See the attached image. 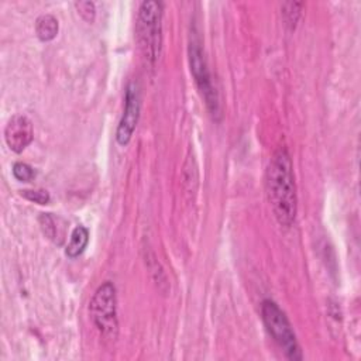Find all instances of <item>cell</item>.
I'll return each mask as SVG.
<instances>
[{"label": "cell", "mask_w": 361, "mask_h": 361, "mask_svg": "<svg viewBox=\"0 0 361 361\" xmlns=\"http://www.w3.org/2000/svg\"><path fill=\"white\" fill-rule=\"evenodd\" d=\"M75 7L78 10V13L80 14V17L87 21L92 23L94 20L96 16V8H94V3L92 1H76Z\"/></svg>", "instance_id": "4fadbf2b"}, {"label": "cell", "mask_w": 361, "mask_h": 361, "mask_svg": "<svg viewBox=\"0 0 361 361\" xmlns=\"http://www.w3.org/2000/svg\"><path fill=\"white\" fill-rule=\"evenodd\" d=\"M90 317L94 327L107 340H116L118 334L116 288L110 281L103 282L90 300Z\"/></svg>", "instance_id": "277c9868"}, {"label": "cell", "mask_w": 361, "mask_h": 361, "mask_svg": "<svg viewBox=\"0 0 361 361\" xmlns=\"http://www.w3.org/2000/svg\"><path fill=\"white\" fill-rule=\"evenodd\" d=\"M34 138V128L31 120L24 114L13 116L6 128H4V140L7 147L14 152L24 151Z\"/></svg>", "instance_id": "52a82bcc"}, {"label": "cell", "mask_w": 361, "mask_h": 361, "mask_svg": "<svg viewBox=\"0 0 361 361\" xmlns=\"http://www.w3.org/2000/svg\"><path fill=\"white\" fill-rule=\"evenodd\" d=\"M261 317L262 322L274 338V341L283 351L285 357L292 361H299L303 358L300 345L296 340L295 331L281 307L271 299L262 300L261 305Z\"/></svg>", "instance_id": "3957f363"}, {"label": "cell", "mask_w": 361, "mask_h": 361, "mask_svg": "<svg viewBox=\"0 0 361 361\" xmlns=\"http://www.w3.org/2000/svg\"><path fill=\"white\" fill-rule=\"evenodd\" d=\"M13 175L20 182H30L34 178V169L25 162H16L13 165Z\"/></svg>", "instance_id": "8fae6325"}, {"label": "cell", "mask_w": 361, "mask_h": 361, "mask_svg": "<svg viewBox=\"0 0 361 361\" xmlns=\"http://www.w3.org/2000/svg\"><path fill=\"white\" fill-rule=\"evenodd\" d=\"M302 3L299 1H288L282 4V16L285 20V24L289 27V30H293L296 27V23L300 17L302 11Z\"/></svg>", "instance_id": "30bf717a"}, {"label": "cell", "mask_w": 361, "mask_h": 361, "mask_svg": "<svg viewBox=\"0 0 361 361\" xmlns=\"http://www.w3.org/2000/svg\"><path fill=\"white\" fill-rule=\"evenodd\" d=\"M89 243V231L86 227L83 226H76L71 234V238H69V243L65 248V254L69 257V258H76L79 257L86 245Z\"/></svg>", "instance_id": "ba28073f"}, {"label": "cell", "mask_w": 361, "mask_h": 361, "mask_svg": "<svg viewBox=\"0 0 361 361\" xmlns=\"http://www.w3.org/2000/svg\"><path fill=\"white\" fill-rule=\"evenodd\" d=\"M58 20L52 14H42L35 21V32L41 41H51L58 34Z\"/></svg>", "instance_id": "9c48e42d"}, {"label": "cell", "mask_w": 361, "mask_h": 361, "mask_svg": "<svg viewBox=\"0 0 361 361\" xmlns=\"http://www.w3.org/2000/svg\"><path fill=\"white\" fill-rule=\"evenodd\" d=\"M265 188L278 223L285 227L292 226L296 217L298 197L292 158L285 147L278 148L271 157L265 173Z\"/></svg>", "instance_id": "6da1fadb"}, {"label": "cell", "mask_w": 361, "mask_h": 361, "mask_svg": "<svg viewBox=\"0 0 361 361\" xmlns=\"http://www.w3.org/2000/svg\"><path fill=\"white\" fill-rule=\"evenodd\" d=\"M39 223H41V227H42L44 234H45L49 240L56 241L58 230H56V226H55V219H54L49 213H42L41 217H39Z\"/></svg>", "instance_id": "7c38bea8"}, {"label": "cell", "mask_w": 361, "mask_h": 361, "mask_svg": "<svg viewBox=\"0 0 361 361\" xmlns=\"http://www.w3.org/2000/svg\"><path fill=\"white\" fill-rule=\"evenodd\" d=\"M188 52H189V65H190V73L193 76V80L200 92L202 97L204 99L209 113L212 114V117L214 120H219L220 114H221L219 94L216 92V87L213 86L210 71L207 68V62H206L204 52L202 48V42L196 37V34L190 35Z\"/></svg>", "instance_id": "5b68a950"}, {"label": "cell", "mask_w": 361, "mask_h": 361, "mask_svg": "<svg viewBox=\"0 0 361 361\" xmlns=\"http://www.w3.org/2000/svg\"><path fill=\"white\" fill-rule=\"evenodd\" d=\"M124 103H126L124 111L116 131V141L121 147L130 142L140 117V94H138L137 85L134 82H130L127 85Z\"/></svg>", "instance_id": "8992f818"}, {"label": "cell", "mask_w": 361, "mask_h": 361, "mask_svg": "<svg viewBox=\"0 0 361 361\" xmlns=\"http://www.w3.org/2000/svg\"><path fill=\"white\" fill-rule=\"evenodd\" d=\"M21 196H24L25 199H28L30 202H34V203H38V204H47L49 203V193L47 190H21Z\"/></svg>", "instance_id": "5bb4252c"}, {"label": "cell", "mask_w": 361, "mask_h": 361, "mask_svg": "<svg viewBox=\"0 0 361 361\" xmlns=\"http://www.w3.org/2000/svg\"><path fill=\"white\" fill-rule=\"evenodd\" d=\"M137 38L147 62L154 66L162 47V4L154 0L142 1L138 8Z\"/></svg>", "instance_id": "7a4b0ae2"}]
</instances>
